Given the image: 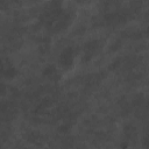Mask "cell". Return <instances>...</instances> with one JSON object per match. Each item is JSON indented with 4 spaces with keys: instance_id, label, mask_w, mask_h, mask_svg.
<instances>
[{
    "instance_id": "obj_1",
    "label": "cell",
    "mask_w": 149,
    "mask_h": 149,
    "mask_svg": "<svg viewBox=\"0 0 149 149\" xmlns=\"http://www.w3.org/2000/svg\"><path fill=\"white\" fill-rule=\"evenodd\" d=\"M76 10L65 0H48L40 14V23L50 34H59L72 26Z\"/></svg>"
},
{
    "instance_id": "obj_2",
    "label": "cell",
    "mask_w": 149,
    "mask_h": 149,
    "mask_svg": "<svg viewBox=\"0 0 149 149\" xmlns=\"http://www.w3.org/2000/svg\"><path fill=\"white\" fill-rule=\"evenodd\" d=\"M76 59V49L71 45L64 48L58 57V64L63 70H70L74 65Z\"/></svg>"
},
{
    "instance_id": "obj_3",
    "label": "cell",
    "mask_w": 149,
    "mask_h": 149,
    "mask_svg": "<svg viewBox=\"0 0 149 149\" xmlns=\"http://www.w3.org/2000/svg\"><path fill=\"white\" fill-rule=\"evenodd\" d=\"M101 42L99 40H91L83 47V62L91 61L101 49Z\"/></svg>"
},
{
    "instance_id": "obj_4",
    "label": "cell",
    "mask_w": 149,
    "mask_h": 149,
    "mask_svg": "<svg viewBox=\"0 0 149 149\" xmlns=\"http://www.w3.org/2000/svg\"><path fill=\"white\" fill-rule=\"evenodd\" d=\"M44 73H45V76H47L48 78H51V79H56L57 76H58V71H57V69H56L55 66H52V65L48 66V68L45 69Z\"/></svg>"
}]
</instances>
